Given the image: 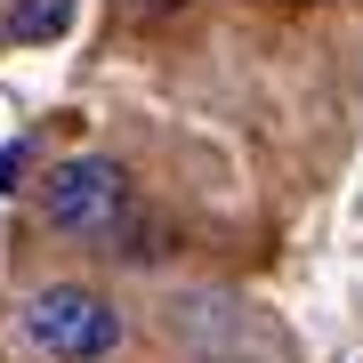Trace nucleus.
<instances>
[{
	"mask_svg": "<svg viewBox=\"0 0 363 363\" xmlns=\"http://www.w3.org/2000/svg\"><path fill=\"white\" fill-rule=\"evenodd\" d=\"M25 339L57 363H97V355L121 347V315L89 283H49V291L25 298Z\"/></svg>",
	"mask_w": 363,
	"mask_h": 363,
	"instance_id": "obj_1",
	"label": "nucleus"
},
{
	"mask_svg": "<svg viewBox=\"0 0 363 363\" xmlns=\"http://www.w3.org/2000/svg\"><path fill=\"white\" fill-rule=\"evenodd\" d=\"M40 210H49L57 234H113L121 210H130V178H121V162H105V154L57 162L49 186H40Z\"/></svg>",
	"mask_w": 363,
	"mask_h": 363,
	"instance_id": "obj_2",
	"label": "nucleus"
},
{
	"mask_svg": "<svg viewBox=\"0 0 363 363\" xmlns=\"http://www.w3.org/2000/svg\"><path fill=\"white\" fill-rule=\"evenodd\" d=\"M73 25V0H16L9 9V40H57Z\"/></svg>",
	"mask_w": 363,
	"mask_h": 363,
	"instance_id": "obj_3",
	"label": "nucleus"
},
{
	"mask_svg": "<svg viewBox=\"0 0 363 363\" xmlns=\"http://www.w3.org/2000/svg\"><path fill=\"white\" fill-rule=\"evenodd\" d=\"M16 162H25V145H0V194L16 186Z\"/></svg>",
	"mask_w": 363,
	"mask_h": 363,
	"instance_id": "obj_4",
	"label": "nucleus"
}]
</instances>
